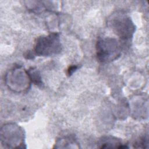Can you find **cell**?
<instances>
[{
  "instance_id": "obj_1",
  "label": "cell",
  "mask_w": 149,
  "mask_h": 149,
  "mask_svg": "<svg viewBox=\"0 0 149 149\" xmlns=\"http://www.w3.org/2000/svg\"><path fill=\"white\" fill-rule=\"evenodd\" d=\"M109 24L116 33L123 38H129L134 30V26L130 19L122 13L112 15Z\"/></svg>"
},
{
  "instance_id": "obj_2",
  "label": "cell",
  "mask_w": 149,
  "mask_h": 149,
  "mask_svg": "<svg viewBox=\"0 0 149 149\" xmlns=\"http://www.w3.org/2000/svg\"><path fill=\"white\" fill-rule=\"evenodd\" d=\"M60 49L59 37L56 34H50L48 36L42 37L38 39L36 45L37 54L47 55L56 53Z\"/></svg>"
},
{
  "instance_id": "obj_3",
  "label": "cell",
  "mask_w": 149,
  "mask_h": 149,
  "mask_svg": "<svg viewBox=\"0 0 149 149\" xmlns=\"http://www.w3.org/2000/svg\"><path fill=\"white\" fill-rule=\"evenodd\" d=\"M118 45L116 41L106 39L98 42L97 55L101 61H108L116 58L119 54Z\"/></svg>"
},
{
  "instance_id": "obj_4",
  "label": "cell",
  "mask_w": 149,
  "mask_h": 149,
  "mask_svg": "<svg viewBox=\"0 0 149 149\" xmlns=\"http://www.w3.org/2000/svg\"><path fill=\"white\" fill-rule=\"evenodd\" d=\"M30 76H31V78L33 80V81L36 84H41V80H40V77L39 74L37 73V72L36 70H33L30 73Z\"/></svg>"
},
{
  "instance_id": "obj_5",
  "label": "cell",
  "mask_w": 149,
  "mask_h": 149,
  "mask_svg": "<svg viewBox=\"0 0 149 149\" xmlns=\"http://www.w3.org/2000/svg\"><path fill=\"white\" fill-rule=\"evenodd\" d=\"M76 68H77L76 66H72V67H71V68L69 69V74H72V72H74Z\"/></svg>"
}]
</instances>
